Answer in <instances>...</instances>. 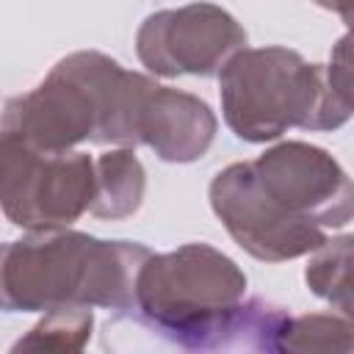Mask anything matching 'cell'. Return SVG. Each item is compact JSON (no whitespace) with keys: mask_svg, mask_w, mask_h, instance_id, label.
<instances>
[{"mask_svg":"<svg viewBox=\"0 0 354 354\" xmlns=\"http://www.w3.org/2000/svg\"><path fill=\"white\" fill-rule=\"evenodd\" d=\"M216 136L210 105L188 91L155 86L141 111V144L166 163L199 160Z\"/></svg>","mask_w":354,"mask_h":354,"instance_id":"ba28073f","label":"cell"},{"mask_svg":"<svg viewBox=\"0 0 354 354\" xmlns=\"http://www.w3.org/2000/svg\"><path fill=\"white\" fill-rule=\"evenodd\" d=\"M149 254L133 241H100L66 227L30 230L3 246V310L39 313L75 304L127 313L136 307L138 271Z\"/></svg>","mask_w":354,"mask_h":354,"instance_id":"277c9868","label":"cell"},{"mask_svg":"<svg viewBox=\"0 0 354 354\" xmlns=\"http://www.w3.org/2000/svg\"><path fill=\"white\" fill-rule=\"evenodd\" d=\"M144 185V166L130 147L105 152L97 158V194L88 213L111 221L133 216L141 207Z\"/></svg>","mask_w":354,"mask_h":354,"instance_id":"9c48e42d","label":"cell"},{"mask_svg":"<svg viewBox=\"0 0 354 354\" xmlns=\"http://www.w3.org/2000/svg\"><path fill=\"white\" fill-rule=\"evenodd\" d=\"M246 47V30L213 3H188L149 14L136 33L138 61L160 77L216 75Z\"/></svg>","mask_w":354,"mask_h":354,"instance_id":"52a82bcc","label":"cell"},{"mask_svg":"<svg viewBox=\"0 0 354 354\" xmlns=\"http://www.w3.org/2000/svg\"><path fill=\"white\" fill-rule=\"evenodd\" d=\"M218 88L227 127L249 144L274 141L290 127L335 130L351 119L326 66L288 47H243L218 72Z\"/></svg>","mask_w":354,"mask_h":354,"instance_id":"5b68a950","label":"cell"},{"mask_svg":"<svg viewBox=\"0 0 354 354\" xmlns=\"http://www.w3.org/2000/svg\"><path fill=\"white\" fill-rule=\"evenodd\" d=\"M94 315L88 307H53L44 313V318L14 343L17 351H80L91 337Z\"/></svg>","mask_w":354,"mask_h":354,"instance_id":"8fae6325","label":"cell"},{"mask_svg":"<svg viewBox=\"0 0 354 354\" xmlns=\"http://www.w3.org/2000/svg\"><path fill=\"white\" fill-rule=\"evenodd\" d=\"M307 288L354 324V235L326 241L304 268Z\"/></svg>","mask_w":354,"mask_h":354,"instance_id":"30bf717a","label":"cell"},{"mask_svg":"<svg viewBox=\"0 0 354 354\" xmlns=\"http://www.w3.org/2000/svg\"><path fill=\"white\" fill-rule=\"evenodd\" d=\"M332 11L340 14V19L346 22V28L354 33V0H335Z\"/></svg>","mask_w":354,"mask_h":354,"instance_id":"5bb4252c","label":"cell"},{"mask_svg":"<svg viewBox=\"0 0 354 354\" xmlns=\"http://www.w3.org/2000/svg\"><path fill=\"white\" fill-rule=\"evenodd\" d=\"M210 207L252 257L285 263L321 249L354 218V180L321 147L282 141L230 163L210 183Z\"/></svg>","mask_w":354,"mask_h":354,"instance_id":"6da1fadb","label":"cell"},{"mask_svg":"<svg viewBox=\"0 0 354 354\" xmlns=\"http://www.w3.org/2000/svg\"><path fill=\"white\" fill-rule=\"evenodd\" d=\"M279 351H354V324L332 313L290 318L279 337Z\"/></svg>","mask_w":354,"mask_h":354,"instance_id":"7c38bea8","label":"cell"},{"mask_svg":"<svg viewBox=\"0 0 354 354\" xmlns=\"http://www.w3.org/2000/svg\"><path fill=\"white\" fill-rule=\"evenodd\" d=\"M329 86L340 97V102L354 113V33L348 30L332 47V58L326 66Z\"/></svg>","mask_w":354,"mask_h":354,"instance_id":"4fadbf2b","label":"cell"},{"mask_svg":"<svg viewBox=\"0 0 354 354\" xmlns=\"http://www.w3.org/2000/svg\"><path fill=\"white\" fill-rule=\"evenodd\" d=\"M155 86L97 50H80L61 58L36 88L6 102L3 136L47 152L83 141L133 149L141 144V111Z\"/></svg>","mask_w":354,"mask_h":354,"instance_id":"3957f363","label":"cell"},{"mask_svg":"<svg viewBox=\"0 0 354 354\" xmlns=\"http://www.w3.org/2000/svg\"><path fill=\"white\" fill-rule=\"evenodd\" d=\"M97 160L80 149L47 152L0 138V202L11 224L25 230L69 227L91 210Z\"/></svg>","mask_w":354,"mask_h":354,"instance_id":"8992f818","label":"cell"},{"mask_svg":"<svg viewBox=\"0 0 354 354\" xmlns=\"http://www.w3.org/2000/svg\"><path fill=\"white\" fill-rule=\"evenodd\" d=\"M246 274L207 243H183L149 254L138 271L136 307L119 313L147 348L180 351H279L290 315L263 299H246Z\"/></svg>","mask_w":354,"mask_h":354,"instance_id":"7a4b0ae2","label":"cell"}]
</instances>
